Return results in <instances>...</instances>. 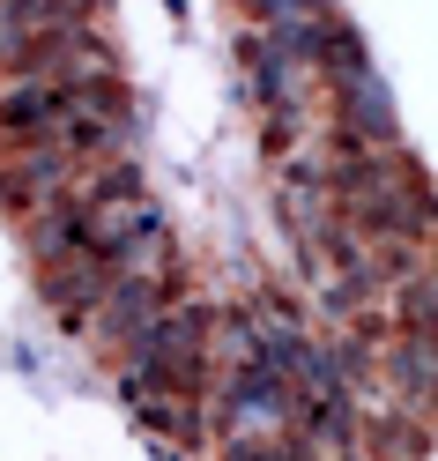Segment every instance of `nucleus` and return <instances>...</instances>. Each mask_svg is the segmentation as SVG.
Returning a JSON list of instances; mask_svg holds the SVG:
<instances>
[{
    "instance_id": "f257e3e1",
    "label": "nucleus",
    "mask_w": 438,
    "mask_h": 461,
    "mask_svg": "<svg viewBox=\"0 0 438 461\" xmlns=\"http://www.w3.org/2000/svg\"><path fill=\"white\" fill-rule=\"evenodd\" d=\"M179 276H186V268H179V253H164V261H149V268L112 276V291L97 298V312H90V321H82V335H90L104 357H120L127 342L149 328L171 298H179Z\"/></svg>"
},
{
    "instance_id": "f03ea898",
    "label": "nucleus",
    "mask_w": 438,
    "mask_h": 461,
    "mask_svg": "<svg viewBox=\"0 0 438 461\" xmlns=\"http://www.w3.org/2000/svg\"><path fill=\"white\" fill-rule=\"evenodd\" d=\"M82 179V164L67 149H52V141H31V149H0V209H8L15 223L52 209L67 186Z\"/></svg>"
},
{
    "instance_id": "7ed1b4c3",
    "label": "nucleus",
    "mask_w": 438,
    "mask_h": 461,
    "mask_svg": "<svg viewBox=\"0 0 438 461\" xmlns=\"http://www.w3.org/2000/svg\"><path fill=\"white\" fill-rule=\"evenodd\" d=\"M75 112V90L60 75H0V149H31V141H52Z\"/></svg>"
},
{
    "instance_id": "20e7f679",
    "label": "nucleus",
    "mask_w": 438,
    "mask_h": 461,
    "mask_svg": "<svg viewBox=\"0 0 438 461\" xmlns=\"http://www.w3.org/2000/svg\"><path fill=\"white\" fill-rule=\"evenodd\" d=\"M238 68H246V97L260 104V112H282V104H319V90H312V75L290 60V52L260 31V23H246L238 31Z\"/></svg>"
},
{
    "instance_id": "39448f33",
    "label": "nucleus",
    "mask_w": 438,
    "mask_h": 461,
    "mask_svg": "<svg viewBox=\"0 0 438 461\" xmlns=\"http://www.w3.org/2000/svg\"><path fill=\"white\" fill-rule=\"evenodd\" d=\"M97 209L90 201H75V194H60L52 209H38V216H22V246H31V261L38 268H60V261H75V253H97Z\"/></svg>"
},
{
    "instance_id": "423d86ee",
    "label": "nucleus",
    "mask_w": 438,
    "mask_h": 461,
    "mask_svg": "<svg viewBox=\"0 0 438 461\" xmlns=\"http://www.w3.org/2000/svg\"><path fill=\"white\" fill-rule=\"evenodd\" d=\"M104 291H112V268L97 261V253H75V261H60V268H38V298L52 305V321H60L67 335H82V321L97 312Z\"/></svg>"
},
{
    "instance_id": "0eeeda50",
    "label": "nucleus",
    "mask_w": 438,
    "mask_h": 461,
    "mask_svg": "<svg viewBox=\"0 0 438 461\" xmlns=\"http://www.w3.org/2000/svg\"><path fill=\"white\" fill-rule=\"evenodd\" d=\"M134 424L149 431L156 447H171V454L209 447V402H201V394H141L134 402Z\"/></svg>"
},
{
    "instance_id": "6e6552de",
    "label": "nucleus",
    "mask_w": 438,
    "mask_h": 461,
    "mask_svg": "<svg viewBox=\"0 0 438 461\" xmlns=\"http://www.w3.org/2000/svg\"><path fill=\"white\" fill-rule=\"evenodd\" d=\"M67 194H75V201H90L97 216H112V209H127V201L149 194V171L134 164V149H120V157H104V164H82V179H75Z\"/></svg>"
}]
</instances>
